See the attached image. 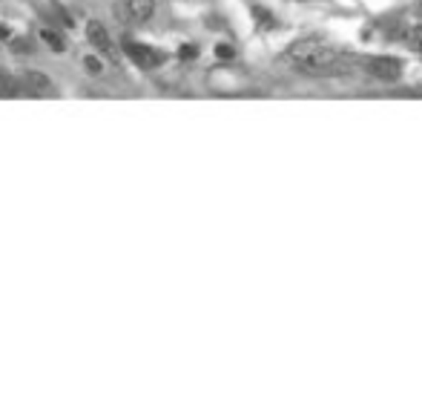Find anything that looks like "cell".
<instances>
[{"label": "cell", "mask_w": 422, "mask_h": 419, "mask_svg": "<svg viewBox=\"0 0 422 419\" xmlns=\"http://www.w3.org/2000/svg\"><path fill=\"white\" fill-rule=\"evenodd\" d=\"M179 55H181L184 61H193V58L198 55V47H195V44H184V47L179 49Z\"/></svg>", "instance_id": "cell-8"}, {"label": "cell", "mask_w": 422, "mask_h": 419, "mask_svg": "<svg viewBox=\"0 0 422 419\" xmlns=\"http://www.w3.org/2000/svg\"><path fill=\"white\" fill-rule=\"evenodd\" d=\"M40 37H44V40H47V44H49L55 52H64V49H66V40H64L58 32H52V29H44V32H40Z\"/></svg>", "instance_id": "cell-6"}, {"label": "cell", "mask_w": 422, "mask_h": 419, "mask_svg": "<svg viewBox=\"0 0 422 419\" xmlns=\"http://www.w3.org/2000/svg\"><path fill=\"white\" fill-rule=\"evenodd\" d=\"M87 37H90V44L104 55V58H109L112 63L118 61V52H115V44L109 40V35H107V29L98 23V20H90V26H87Z\"/></svg>", "instance_id": "cell-4"}, {"label": "cell", "mask_w": 422, "mask_h": 419, "mask_svg": "<svg viewBox=\"0 0 422 419\" xmlns=\"http://www.w3.org/2000/svg\"><path fill=\"white\" fill-rule=\"evenodd\" d=\"M290 61L296 63L299 69H305V72H330V69H336L339 66V61H342V55L336 52L333 47H327V44H319V40H299L296 47H293L290 52Z\"/></svg>", "instance_id": "cell-1"}, {"label": "cell", "mask_w": 422, "mask_h": 419, "mask_svg": "<svg viewBox=\"0 0 422 419\" xmlns=\"http://www.w3.org/2000/svg\"><path fill=\"white\" fill-rule=\"evenodd\" d=\"M368 72L376 78V80H385V83H391V80H399V75H402V61L399 58H391V55H376V58H368Z\"/></svg>", "instance_id": "cell-2"}, {"label": "cell", "mask_w": 422, "mask_h": 419, "mask_svg": "<svg viewBox=\"0 0 422 419\" xmlns=\"http://www.w3.org/2000/svg\"><path fill=\"white\" fill-rule=\"evenodd\" d=\"M123 52L130 55L141 69H155V66L164 63V52H158L152 47H144V44H135V40H130V37L123 40Z\"/></svg>", "instance_id": "cell-3"}, {"label": "cell", "mask_w": 422, "mask_h": 419, "mask_svg": "<svg viewBox=\"0 0 422 419\" xmlns=\"http://www.w3.org/2000/svg\"><path fill=\"white\" fill-rule=\"evenodd\" d=\"M253 15L259 18V26H273V15H270V12H265L262 6H256V9H253Z\"/></svg>", "instance_id": "cell-7"}, {"label": "cell", "mask_w": 422, "mask_h": 419, "mask_svg": "<svg viewBox=\"0 0 422 419\" xmlns=\"http://www.w3.org/2000/svg\"><path fill=\"white\" fill-rule=\"evenodd\" d=\"M126 12L135 23H144L155 15V0H126Z\"/></svg>", "instance_id": "cell-5"}, {"label": "cell", "mask_w": 422, "mask_h": 419, "mask_svg": "<svg viewBox=\"0 0 422 419\" xmlns=\"http://www.w3.org/2000/svg\"><path fill=\"white\" fill-rule=\"evenodd\" d=\"M83 63H87V69H90V72H95V75L101 72V63H98L95 58H87V61H83Z\"/></svg>", "instance_id": "cell-10"}, {"label": "cell", "mask_w": 422, "mask_h": 419, "mask_svg": "<svg viewBox=\"0 0 422 419\" xmlns=\"http://www.w3.org/2000/svg\"><path fill=\"white\" fill-rule=\"evenodd\" d=\"M4 37H9V29H6V26H0V40H4Z\"/></svg>", "instance_id": "cell-11"}, {"label": "cell", "mask_w": 422, "mask_h": 419, "mask_svg": "<svg viewBox=\"0 0 422 419\" xmlns=\"http://www.w3.org/2000/svg\"><path fill=\"white\" fill-rule=\"evenodd\" d=\"M216 55H219V58H224V61H230L236 52H233V47H227V44H219V47H216Z\"/></svg>", "instance_id": "cell-9"}]
</instances>
